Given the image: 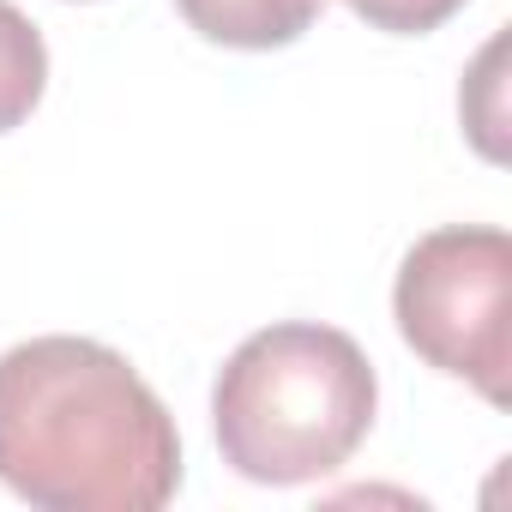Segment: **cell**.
Segmentation results:
<instances>
[{"label":"cell","mask_w":512,"mask_h":512,"mask_svg":"<svg viewBox=\"0 0 512 512\" xmlns=\"http://www.w3.org/2000/svg\"><path fill=\"white\" fill-rule=\"evenodd\" d=\"M326 0H175V13L223 49H290L314 31Z\"/></svg>","instance_id":"obj_4"},{"label":"cell","mask_w":512,"mask_h":512,"mask_svg":"<svg viewBox=\"0 0 512 512\" xmlns=\"http://www.w3.org/2000/svg\"><path fill=\"white\" fill-rule=\"evenodd\" d=\"M380 404L374 362L338 326L284 320L235 344L211 386L223 464L247 482H320L368 440Z\"/></svg>","instance_id":"obj_2"},{"label":"cell","mask_w":512,"mask_h":512,"mask_svg":"<svg viewBox=\"0 0 512 512\" xmlns=\"http://www.w3.org/2000/svg\"><path fill=\"white\" fill-rule=\"evenodd\" d=\"M506 302H512V241L506 229H482V223H452L422 235L404 253L398 290H392L404 344L428 368L470 380L488 404L512 398Z\"/></svg>","instance_id":"obj_3"},{"label":"cell","mask_w":512,"mask_h":512,"mask_svg":"<svg viewBox=\"0 0 512 512\" xmlns=\"http://www.w3.org/2000/svg\"><path fill=\"white\" fill-rule=\"evenodd\" d=\"M356 19H368L374 31H392V37H428L440 31L464 0H344Z\"/></svg>","instance_id":"obj_6"},{"label":"cell","mask_w":512,"mask_h":512,"mask_svg":"<svg viewBox=\"0 0 512 512\" xmlns=\"http://www.w3.org/2000/svg\"><path fill=\"white\" fill-rule=\"evenodd\" d=\"M43 85H49L43 31L13 7V0H0V133L31 121V109L43 103Z\"/></svg>","instance_id":"obj_5"},{"label":"cell","mask_w":512,"mask_h":512,"mask_svg":"<svg viewBox=\"0 0 512 512\" xmlns=\"http://www.w3.org/2000/svg\"><path fill=\"white\" fill-rule=\"evenodd\" d=\"M0 482L43 512H157L181 488V434L109 344L31 338L0 356Z\"/></svg>","instance_id":"obj_1"}]
</instances>
